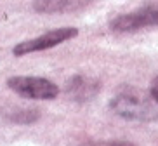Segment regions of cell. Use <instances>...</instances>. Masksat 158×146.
I'll return each mask as SVG.
<instances>
[{
    "mask_svg": "<svg viewBox=\"0 0 158 146\" xmlns=\"http://www.w3.org/2000/svg\"><path fill=\"white\" fill-rule=\"evenodd\" d=\"M7 87L14 94L28 99L51 101L59 94V87L52 80L44 78V77H10V78H7Z\"/></svg>",
    "mask_w": 158,
    "mask_h": 146,
    "instance_id": "7a4b0ae2",
    "label": "cell"
},
{
    "mask_svg": "<svg viewBox=\"0 0 158 146\" xmlns=\"http://www.w3.org/2000/svg\"><path fill=\"white\" fill-rule=\"evenodd\" d=\"M110 108L118 117L132 122H155L158 120V103L151 92L137 87H123L111 99Z\"/></svg>",
    "mask_w": 158,
    "mask_h": 146,
    "instance_id": "6da1fadb",
    "label": "cell"
},
{
    "mask_svg": "<svg viewBox=\"0 0 158 146\" xmlns=\"http://www.w3.org/2000/svg\"><path fill=\"white\" fill-rule=\"evenodd\" d=\"M101 84L98 80H94L90 77H75L73 80H70L66 90L77 101H89L99 92Z\"/></svg>",
    "mask_w": 158,
    "mask_h": 146,
    "instance_id": "8992f818",
    "label": "cell"
},
{
    "mask_svg": "<svg viewBox=\"0 0 158 146\" xmlns=\"http://www.w3.org/2000/svg\"><path fill=\"white\" fill-rule=\"evenodd\" d=\"M149 26H158V2L156 4H148L135 9L132 12L122 14L111 21V30L113 31H137L143 28Z\"/></svg>",
    "mask_w": 158,
    "mask_h": 146,
    "instance_id": "3957f363",
    "label": "cell"
},
{
    "mask_svg": "<svg viewBox=\"0 0 158 146\" xmlns=\"http://www.w3.org/2000/svg\"><path fill=\"white\" fill-rule=\"evenodd\" d=\"M80 146H134L129 141H90Z\"/></svg>",
    "mask_w": 158,
    "mask_h": 146,
    "instance_id": "52a82bcc",
    "label": "cell"
},
{
    "mask_svg": "<svg viewBox=\"0 0 158 146\" xmlns=\"http://www.w3.org/2000/svg\"><path fill=\"white\" fill-rule=\"evenodd\" d=\"M77 35H78L77 28H57L52 30V31H47L45 35L31 38V40L19 42L12 49V52H14V56H26V54H31V52L47 51V49H52L59 44L66 42V40H70V38H75Z\"/></svg>",
    "mask_w": 158,
    "mask_h": 146,
    "instance_id": "277c9868",
    "label": "cell"
},
{
    "mask_svg": "<svg viewBox=\"0 0 158 146\" xmlns=\"http://www.w3.org/2000/svg\"><path fill=\"white\" fill-rule=\"evenodd\" d=\"M149 92H151V96L155 98V101L158 103V77L155 78L153 82H151V87H149Z\"/></svg>",
    "mask_w": 158,
    "mask_h": 146,
    "instance_id": "ba28073f",
    "label": "cell"
},
{
    "mask_svg": "<svg viewBox=\"0 0 158 146\" xmlns=\"http://www.w3.org/2000/svg\"><path fill=\"white\" fill-rule=\"evenodd\" d=\"M96 0H35V10L42 14H63V12H75L85 9L87 5L94 4Z\"/></svg>",
    "mask_w": 158,
    "mask_h": 146,
    "instance_id": "5b68a950",
    "label": "cell"
}]
</instances>
